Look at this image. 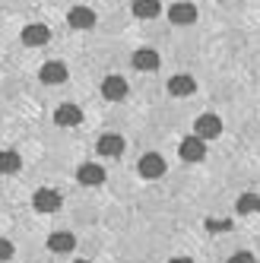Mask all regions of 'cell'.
Wrapping results in <instances>:
<instances>
[{
	"mask_svg": "<svg viewBox=\"0 0 260 263\" xmlns=\"http://www.w3.org/2000/svg\"><path fill=\"white\" fill-rule=\"evenodd\" d=\"M194 134H197L200 140H216V137L222 134V121H219L216 115H200V118L194 121Z\"/></svg>",
	"mask_w": 260,
	"mask_h": 263,
	"instance_id": "cell-10",
	"label": "cell"
},
{
	"mask_svg": "<svg viewBox=\"0 0 260 263\" xmlns=\"http://www.w3.org/2000/svg\"><path fill=\"white\" fill-rule=\"evenodd\" d=\"M54 124L58 127H80L83 124V111L73 102H64V105L54 108Z\"/></svg>",
	"mask_w": 260,
	"mask_h": 263,
	"instance_id": "cell-9",
	"label": "cell"
},
{
	"mask_svg": "<svg viewBox=\"0 0 260 263\" xmlns=\"http://www.w3.org/2000/svg\"><path fill=\"white\" fill-rule=\"evenodd\" d=\"M102 96H105L108 102H124V99H127V80H124V77H115V73H111V77H105V80H102Z\"/></svg>",
	"mask_w": 260,
	"mask_h": 263,
	"instance_id": "cell-12",
	"label": "cell"
},
{
	"mask_svg": "<svg viewBox=\"0 0 260 263\" xmlns=\"http://www.w3.org/2000/svg\"><path fill=\"white\" fill-rule=\"evenodd\" d=\"M169 92L175 99H188V96L197 92V83H194V77H188V73H178V77L169 80Z\"/></svg>",
	"mask_w": 260,
	"mask_h": 263,
	"instance_id": "cell-14",
	"label": "cell"
},
{
	"mask_svg": "<svg viewBox=\"0 0 260 263\" xmlns=\"http://www.w3.org/2000/svg\"><path fill=\"white\" fill-rule=\"evenodd\" d=\"M229 263H254V254H251V251H235V254L229 257Z\"/></svg>",
	"mask_w": 260,
	"mask_h": 263,
	"instance_id": "cell-21",
	"label": "cell"
},
{
	"mask_svg": "<svg viewBox=\"0 0 260 263\" xmlns=\"http://www.w3.org/2000/svg\"><path fill=\"white\" fill-rule=\"evenodd\" d=\"M73 248H77V238H73L70 232H54V235H48V251L51 254H73Z\"/></svg>",
	"mask_w": 260,
	"mask_h": 263,
	"instance_id": "cell-15",
	"label": "cell"
},
{
	"mask_svg": "<svg viewBox=\"0 0 260 263\" xmlns=\"http://www.w3.org/2000/svg\"><path fill=\"white\" fill-rule=\"evenodd\" d=\"M130 10H134L137 20H156V16L162 13V4H159V0H134Z\"/></svg>",
	"mask_w": 260,
	"mask_h": 263,
	"instance_id": "cell-16",
	"label": "cell"
},
{
	"mask_svg": "<svg viewBox=\"0 0 260 263\" xmlns=\"http://www.w3.org/2000/svg\"><path fill=\"white\" fill-rule=\"evenodd\" d=\"M235 210L241 216H251V213H260V194H241L238 203H235Z\"/></svg>",
	"mask_w": 260,
	"mask_h": 263,
	"instance_id": "cell-18",
	"label": "cell"
},
{
	"mask_svg": "<svg viewBox=\"0 0 260 263\" xmlns=\"http://www.w3.org/2000/svg\"><path fill=\"white\" fill-rule=\"evenodd\" d=\"M232 219H207V232H229Z\"/></svg>",
	"mask_w": 260,
	"mask_h": 263,
	"instance_id": "cell-19",
	"label": "cell"
},
{
	"mask_svg": "<svg viewBox=\"0 0 260 263\" xmlns=\"http://www.w3.org/2000/svg\"><path fill=\"white\" fill-rule=\"evenodd\" d=\"M169 263H194L191 257H175V260H169Z\"/></svg>",
	"mask_w": 260,
	"mask_h": 263,
	"instance_id": "cell-22",
	"label": "cell"
},
{
	"mask_svg": "<svg viewBox=\"0 0 260 263\" xmlns=\"http://www.w3.org/2000/svg\"><path fill=\"white\" fill-rule=\"evenodd\" d=\"M39 80L45 86H61V83H67V67L61 61H45L39 67Z\"/></svg>",
	"mask_w": 260,
	"mask_h": 263,
	"instance_id": "cell-8",
	"label": "cell"
},
{
	"mask_svg": "<svg viewBox=\"0 0 260 263\" xmlns=\"http://www.w3.org/2000/svg\"><path fill=\"white\" fill-rule=\"evenodd\" d=\"M73 263H92V260H73Z\"/></svg>",
	"mask_w": 260,
	"mask_h": 263,
	"instance_id": "cell-23",
	"label": "cell"
},
{
	"mask_svg": "<svg viewBox=\"0 0 260 263\" xmlns=\"http://www.w3.org/2000/svg\"><path fill=\"white\" fill-rule=\"evenodd\" d=\"M20 39H23V45H26V48H42V45H48V42H51V29H48V26H42V23H29V26L20 32Z\"/></svg>",
	"mask_w": 260,
	"mask_h": 263,
	"instance_id": "cell-4",
	"label": "cell"
},
{
	"mask_svg": "<svg viewBox=\"0 0 260 263\" xmlns=\"http://www.w3.org/2000/svg\"><path fill=\"white\" fill-rule=\"evenodd\" d=\"M178 156L184 162H203V159H207V140H200L197 134L194 137H184L181 146H178Z\"/></svg>",
	"mask_w": 260,
	"mask_h": 263,
	"instance_id": "cell-3",
	"label": "cell"
},
{
	"mask_svg": "<svg viewBox=\"0 0 260 263\" xmlns=\"http://www.w3.org/2000/svg\"><path fill=\"white\" fill-rule=\"evenodd\" d=\"M20 168H23L20 153H13V149H0V175H16Z\"/></svg>",
	"mask_w": 260,
	"mask_h": 263,
	"instance_id": "cell-17",
	"label": "cell"
},
{
	"mask_svg": "<svg viewBox=\"0 0 260 263\" xmlns=\"http://www.w3.org/2000/svg\"><path fill=\"white\" fill-rule=\"evenodd\" d=\"M7 260H13V244L7 238H0V263H7Z\"/></svg>",
	"mask_w": 260,
	"mask_h": 263,
	"instance_id": "cell-20",
	"label": "cell"
},
{
	"mask_svg": "<svg viewBox=\"0 0 260 263\" xmlns=\"http://www.w3.org/2000/svg\"><path fill=\"white\" fill-rule=\"evenodd\" d=\"M64 206V197L54 191V187H39V191L32 194V210L35 213H58Z\"/></svg>",
	"mask_w": 260,
	"mask_h": 263,
	"instance_id": "cell-1",
	"label": "cell"
},
{
	"mask_svg": "<svg viewBox=\"0 0 260 263\" xmlns=\"http://www.w3.org/2000/svg\"><path fill=\"white\" fill-rule=\"evenodd\" d=\"M169 20H172V26H194L197 23V7L191 0H178L175 7H169Z\"/></svg>",
	"mask_w": 260,
	"mask_h": 263,
	"instance_id": "cell-7",
	"label": "cell"
},
{
	"mask_svg": "<svg viewBox=\"0 0 260 263\" xmlns=\"http://www.w3.org/2000/svg\"><path fill=\"white\" fill-rule=\"evenodd\" d=\"M77 184H83V187H99V184H105V168L99 162H83L77 168Z\"/></svg>",
	"mask_w": 260,
	"mask_h": 263,
	"instance_id": "cell-6",
	"label": "cell"
},
{
	"mask_svg": "<svg viewBox=\"0 0 260 263\" xmlns=\"http://www.w3.org/2000/svg\"><path fill=\"white\" fill-rule=\"evenodd\" d=\"M137 172H140V178H162L165 175V159L159 156V153H146L143 159H140V165H137Z\"/></svg>",
	"mask_w": 260,
	"mask_h": 263,
	"instance_id": "cell-11",
	"label": "cell"
},
{
	"mask_svg": "<svg viewBox=\"0 0 260 263\" xmlns=\"http://www.w3.org/2000/svg\"><path fill=\"white\" fill-rule=\"evenodd\" d=\"M67 23H70L73 32H89L92 26L99 23V16H96V10H92V7H73L67 13Z\"/></svg>",
	"mask_w": 260,
	"mask_h": 263,
	"instance_id": "cell-2",
	"label": "cell"
},
{
	"mask_svg": "<svg viewBox=\"0 0 260 263\" xmlns=\"http://www.w3.org/2000/svg\"><path fill=\"white\" fill-rule=\"evenodd\" d=\"M159 64H162V58H159L153 48H140V51H134V67H137L140 73H156Z\"/></svg>",
	"mask_w": 260,
	"mask_h": 263,
	"instance_id": "cell-13",
	"label": "cell"
},
{
	"mask_svg": "<svg viewBox=\"0 0 260 263\" xmlns=\"http://www.w3.org/2000/svg\"><path fill=\"white\" fill-rule=\"evenodd\" d=\"M96 153L102 159H118V156H124V137L121 134H102L99 143H96Z\"/></svg>",
	"mask_w": 260,
	"mask_h": 263,
	"instance_id": "cell-5",
	"label": "cell"
}]
</instances>
